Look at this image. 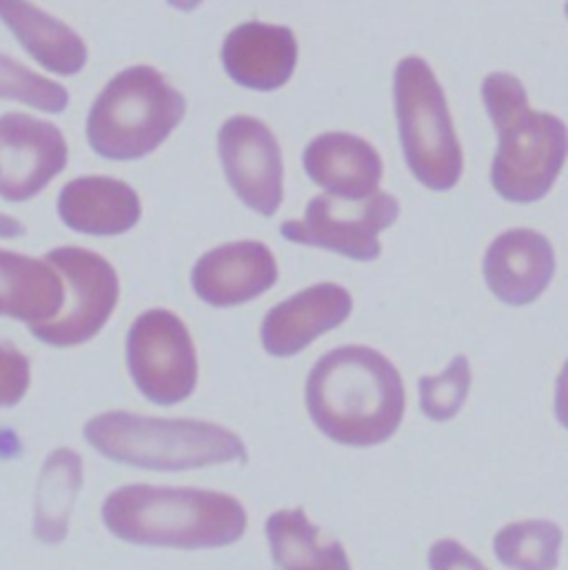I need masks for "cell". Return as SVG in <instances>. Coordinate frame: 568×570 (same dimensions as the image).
I'll list each match as a JSON object with an SVG mask.
<instances>
[{"mask_svg": "<svg viewBox=\"0 0 568 570\" xmlns=\"http://www.w3.org/2000/svg\"><path fill=\"white\" fill-rule=\"evenodd\" d=\"M304 395L320 433L358 449L386 442L400 429L407 406L400 371L369 346H340L322 355Z\"/></svg>", "mask_w": 568, "mask_h": 570, "instance_id": "cell-1", "label": "cell"}, {"mask_svg": "<svg viewBox=\"0 0 568 570\" xmlns=\"http://www.w3.org/2000/svg\"><path fill=\"white\" fill-rule=\"evenodd\" d=\"M102 522L127 544L196 551L238 542L247 513L227 493L129 484L105 500Z\"/></svg>", "mask_w": 568, "mask_h": 570, "instance_id": "cell-2", "label": "cell"}, {"mask_svg": "<svg viewBox=\"0 0 568 570\" xmlns=\"http://www.w3.org/2000/svg\"><path fill=\"white\" fill-rule=\"evenodd\" d=\"M482 98L500 136L491 169L496 191L518 205L547 198L567 160V125L558 116L531 111L525 85L511 73H489Z\"/></svg>", "mask_w": 568, "mask_h": 570, "instance_id": "cell-3", "label": "cell"}, {"mask_svg": "<svg viewBox=\"0 0 568 570\" xmlns=\"http://www.w3.org/2000/svg\"><path fill=\"white\" fill-rule=\"evenodd\" d=\"M82 433L107 460L145 471L172 473L247 462L245 442L234 431L212 422L109 411L89 420Z\"/></svg>", "mask_w": 568, "mask_h": 570, "instance_id": "cell-4", "label": "cell"}, {"mask_svg": "<svg viewBox=\"0 0 568 570\" xmlns=\"http://www.w3.org/2000/svg\"><path fill=\"white\" fill-rule=\"evenodd\" d=\"M185 96L149 65L114 76L91 105L89 147L107 160H138L156 151L180 125Z\"/></svg>", "mask_w": 568, "mask_h": 570, "instance_id": "cell-5", "label": "cell"}, {"mask_svg": "<svg viewBox=\"0 0 568 570\" xmlns=\"http://www.w3.org/2000/svg\"><path fill=\"white\" fill-rule=\"evenodd\" d=\"M395 116L404 160L411 174L431 191H449L462 176L458 142L442 85L420 56L402 58L393 78Z\"/></svg>", "mask_w": 568, "mask_h": 570, "instance_id": "cell-6", "label": "cell"}, {"mask_svg": "<svg viewBox=\"0 0 568 570\" xmlns=\"http://www.w3.org/2000/svg\"><path fill=\"white\" fill-rule=\"evenodd\" d=\"M127 364L138 391L160 406L187 400L198 382L192 333L167 308H151L136 317L127 335Z\"/></svg>", "mask_w": 568, "mask_h": 570, "instance_id": "cell-7", "label": "cell"}, {"mask_svg": "<svg viewBox=\"0 0 568 570\" xmlns=\"http://www.w3.org/2000/svg\"><path fill=\"white\" fill-rule=\"evenodd\" d=\"M67 286L60 313L33 326L31 333L49 346H78L89 342L111 317L118 304V274L98 254L80 247H60L45 258Z\"/></svg>", "mask_w": 568, "mask_h": 570, "instance_id": "cell-8", "label": "cell"}, {"mask_svg": "<svg viewBox=\"0 0 568 570\" xmlns=\"http://www.w3.org/2000/svg\"><path fill=\"white\" fill-rule=\"evenodd\" d=\"M400 216V203L375 191L366 200H342L335 196H315L306 205L302 220H288L281 227L283 238L295 245L320 247L358 263H371L382 247L378 236Z\"/></svg>", "mask_w": 568, "mask_h": 570, "instance_id": "cell-9", "label": "cell"}, {"mask_svg": "<svg viewBox=\"0 0 568 570\" xmlns=\"http://www.w3.org/2000/svg\"><path fill=\"white\" fill-rule=\"evenodd\" d=\"M225 176L236 196L261 216L283 205V151L274 131L258 118L234 116L218 134Z\"/></svg>", "mask_w": 568, "mask_h": 570, "instance_id": "cell-10", "label": "cell"}, {"mask_svg": "<svg viewBox=\"0 0 568 570\" xmlns=\"http://www.w3.org/2000/svg\"><path fill=\"white\" fill-rule=\"evenodd\" d=\"M62 131L27 114L0 116V198L27 203L67 167Z\"/></svg>", "mask_w": 568, "mask_h": 570, "instance_id": "cell-11", "label": "cell"}, {"mask_svg": "<svg viewBox=\"0 0 568 570\" xmlns=\"http://www.w3.org/2000/svg\"><path fill=\"white\" fill-rule=\"evenodd\" d=\"M278 281L272 249L256 240H241L207 252L192 272L196 295L216 306H238L261 297Z\"/></svg>", "mask_w": 568, "mask_h": 570, "instance_id": "cell-12", "label": "cell"}, {"mask_svg": "<svg viewBox=\"0 0 568 570\" xmlns=\"http://www.w3.org/2000/svg\"><path fill=\"white\" fill-rule=\"evenodd\" d=\"M353 299L333 283L309 286L276 304L263 320L261 340L270 355L291 357L322 333L337 328L351 315Z\"/></svg>", "mask_w": 568, "mask_h": 570, "instance_id": "cell-13", "label": "cell"}, {"mask_svg": "<svg viewBox=\"0 0 568 570\" xmlns=\"http://www.w3.org/2000/svg\"><path fill=\"white\" fill-rule=\"evenodd\" d=\"M556 274L551 243L531 229H511L498 236L484 256V278L498 299L511 306L536 302Z\"/></svg>", "mask_w": 568, "mask_h": 570, "instance_id": "cell-14", "label": "cell"}, {"mask_svg": "<svg viewBox=\"0 0 568 570\" xmlns=\"http://www.w3.org/2000/svg\"><path fill=\"white\" fill-rule=\"evenodd\" d=\"M223 65L236 85L256 91H276L295 71L297 40L283 24L243 22L225 38Z\"/></svg>", "mask_w": 568, "mask_h": 570, "instance_id": "cell-15", "label": "cell"}, {"mask_svg": "<svg viewBox=\"0 0 568 570\" xmlns=\"http://www.w3.org/2000/svg\"><path fill=\"white\" fill-rule=\"evenodd\" d=\"M302 160L309 178L329 196L342 200L371 198L384 171L373 145L344 131L322 134L311 140Z\"/></svg>", "mask_w": 568, "mask_h": 570, "instance_id": "cell-16", "label": "cell"}, {"mask_svg": "<svg viewBox=\"0 0 568 570\" xmlns=\"http://www.w3.org/2000/svg\"><path fill=\"white\" fill-rule=\"evenodd\" d=\"M140 214L138 194L107 176L76 178L58 196L60 220L85 236H123L138 225Z\"/></svg>", "mask_w": 568, "mask_h": 570, "instance_id": "cell-17", "label": "cell"}, {"mask_svg": "<svg viewBox=\"0 0 568 570\" xmlns=\"http://www.w3.org/2000/svg\"><path fill=\"white\" fill-rule=\"evenodd\" d=\"M0 20L47 71L76 76L85 69L89 56L85 40L69 24L42 11L33 2L0 0Z\"/></svg>", "mask_w": 568, "mask_h": 570, "instance_id": "cell-18", "label": "cell"}, {"mask_svg": "<svg viewBox=\"0 0 568 570\" xmlns=\"http://www.w3.org/2000/svg\"><path fill=\"white\" fill-rule=\"evenodd\" d=\"M65 304L60 274L38 258L0 249V315L29 328L53 320Z\"/></svg>", "mask_w": 568, "mask_h": 570, "instance_id": "cell-19", "label": "cell"}, {"mask_svg": "<svg viewBox=\"0 0 568 570\" xmlns=\"http://www.w3.org/2000/svg\"><path fill=\"white\" fill-rule=\"evenodd\" d=\"M82 487V460L71 449H56L42 464L33 533L45 544H60L67 538L69 515Z\"/></svg>", "mask_w": 568, "mask_h": 570, "instance_id": "cell-20", "label": "cell"}, {"mask_svg": "<svg viewBox=\"0 0 568 570\" xmlns=\"http://www.w3.org/2000/svg\"><path fill=\"white\" fill-rule=\"evenodd\" d=\"M267 538L281 570H351L340 542H320V531L302 509L278 511L267 520Z\"/></svg>", "mask_w": 568, "mask_h": 570, "instance_id": "cell-21", "label": "cell"}, {"mask_svg": "<svg viewBox=\"0 0 568 570\" xmlns=\"http://www.w3.org/2000/svg\"><path fill=\"white\" fill-rule=\"evenodd\" d=\"M562 540L565 533L556 522L529 520L505 527L493 540V551L509 569L556 570Z\"/></svg>", "mask_w": 568, "mask_h": 570, "instance_id": "cell-22", "label": "cell"}, {"mask_svg": "<svg viewBox=\"0 0 568 570\" xmlns=\"http://www.w3.org/2000/svg\"><path fill=\"white\" fill-rule=\"evenodd\" d=\"M0 98L29 105L45 114H62L69 105V91L62 85L4 53H0Z\"/></svg>", "mask_w": 568, "mask_h": 570, "instance_id": "cell-23", "label": "cell"}, {"mask_svg": "<svg viewBox=\"0 0 568 570\" xmlns=\"http://www.w3.org/2000/svg\"><path fill=\"white\" fill-rule=\"evenodd\" d=\"M471 389V366L464 355H456L444 373L420 380V409L433 422L458 415Z\"/></svg>", "mask_w": 568, "mask_h": 570, "instance_id": "cell-24", "label": "cell"}, {"mask_svg": "<svg viewBox=\"0 0 568 570\" xmlns=\"http://www.w3.org/2000/svg\"><path fill=\"white\" fill-rule=\"evenodd\" d=\"M31 382V366L13 344L0 342V409L16 406Z\"/></svg>", "mask_w": 568, "mask_h": 570, "instance_id": "cell-25", "label": "cell"}, {"mask_svg": "<svg viewBox=\"0 0 568 570\" xmlns=\"http://www.w3.org/2000/svg\"><path fill=\"white\" fill-rule=\"evenodd\" d=\"M431 570H489L456 540H440L429 551Z\"/></svg>", "mask_w": 568, "mask_h": 570, "instance_id": "cell-26", "label": "cell"}, {"mask_svg": "<svg viewBox=\"0 0 568 570\" xmlns=\"http://www.w3.org/2000/svg\"><path fill=\"white\" fill-rule=\"evenodd\" d=\"M25 225L11 216L0 214V238H20L25 236Z\"/></svg>", "mask_w": 568, "mask_h": 570, "instance_id": "cell-27", "label": "cell"}, {"mask_svg": "<svg viewBox=\"0 0 568 570\" xmlns=\"http://www.w3.org/2000/svg\"><path fill=\"white\" fill-rule=\"evenodd\" d=\"M167 2L178 11H194L198 4H203V0H167Z\"/></svg>", "mask_w": 568, "mask_h": 570, "instance_id": "cell-28", "label": "cell"}]
</instances>
